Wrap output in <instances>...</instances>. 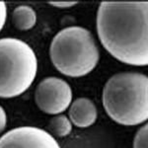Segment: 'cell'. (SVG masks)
<instances>
[{
	"label": "cell",
	"instance_id": "8992f818",
	"mask_svg": "<svg viewBox=\"0 0 148 148\" xmlns=\"http://www.w3.org/2000/svg\"><path fill=\"white\" fill-rule=\"evenodd\" d=\"M0 148H60L47 130L35 126H20L0 137Z\"/></svg>",
	"mask_w": 148,
	"mask_h": 148
},
{
	"label": "cell",
	"instance_id": "8fae6325",
	"mask_svg": "<svg viewBox=\"0 0 148 148\" xmlns=\"http://www.w3.org/2000/svg\"><path fill=\"white\" fill-rule=\"evenodd\" d=\"M7 18V6L4 1H0V31L3 29Z\"/></svg>",
	"mask_w": 148,
	"mask_h": 148
},
{
	"label": "cell",
	"instance_id": "277c9868",
	"mask_svg": "<svg viewBox=\"0 0 148 148\" xmlns=\"http://www.w3.org/2000/svg\"><path fill=\"white\" fill-rule=\"evenodd\" d=\"M37 71V56L28 44L15 38L0 39V98H14L27 91Z\"/></svg>",
	"mask_w": 148,
	"mask_h": 148
},
{
	"label": "cell",
	"instance_id": "5b68a950",
	"mask_svg": "<svg viewBox=\"0 0 148 148\" xmlns=\"http://www.w3.org/2000/svg\"><path fill=\"white\" fill-rule=\"evenodd\" d=\"M35 101L42 112L58 114L70 106L72 90L68 83L61 78L47 77L36 88Z\"/></svg>",
	"mask_w": 148,
	"mask_h": 148
},
{
	"label": "cell",
	"instance_id": "4fadbf2b",
	"mask_svg": "<svg viewBox=\"0 0 148 148\" xmlns=\"http://www.w3.org/2000/svg\"><path fill=\"white\" fill-rule=\"evenodd\" d=\"M6 123H7V116H6V112L5 110L0 106V133L4 130V128L6 127Z\"/></svg>",
	"mask_w": 148,
	"mask_h": 148
},
{
	"label": "cell",
	"instance_id": "30bf717a",
	"mask_svg": "<svg viewBox=\"0 0 148 148\" xmlns=\"http://www.w3.org/2000/svg\"><path fill=\"white\" fill-rule=\"evenodd\" d=\"M148 125H144L138 130L133 139V148H147Z\"/></svg>",
	"mask_w": 148,
	"mask_h": 148
},
{
	"label": "cell",
	"instance_id": "ba28073f",
	"mask_svg": "<svg viewBox=\"0 0 148 148\" xmlns=\"http://www.w3.org/2000/svg\"><path fill=\"white\" fill-rule=\"evenodd\" d=\"M12 23L14 27L21 31H28L35 27L37 23V14L31 6H17L12 12Z\"/></svg>",
	"mask_w": 148,
	"mask_h": 148
},
{
	"label": "cell",
	"instance_id": "7c38bea8",
	"mask_svg": "<svg viewBox=\"0 0 148 148\" xmlns=\"http://www.w3.org/2000/svg\"><path fill=\"white\" fill-rule=\"evenodd\" d=\"M78 2L77 1H69V2H53V1H51L49 4L51 6H54V7H57V8H69V7H72L74 5H76Z\"/></svg>",
	"mask_w": 148,
	"mask_h": 148
},
{
	"label": "cell",
	"instance_id": "7a4b0ae2",
	"mask_svg": "<svg viewBox=\"0 0 148 148\" xmlns=\"http://www.w3.org/2000/svg\"><path fill=\"white\" fill-rule=\"evenodd\" d=\"M102 102L107 114L119 125H136L148 119V77L138 72H121L104 86Z\"/></svg>",
	"mask_w": 148,
	"mask_h": 148
},
{
	"label": "cell",
	"instance_id": "3957f363",
	"mask_svg": "<svg viewBox=\"0 0 148 148\" xmlns=\"http://www.w3.org/2000/svg\"><path fill=\"white\" fill-rule=\"evenodd\" d=\"M51 62L57 70L69 77L88 75L99 62V49L87 29L72 26L54 36L49 47Z\"/></svg>",
	"mask_w": 148,
	"mask_h": 148
},
{
	"label": "cell",
	"instance_id": "52a82bcc",
	"mask_svg": "<svg viewBox=\"0 0 148 148\" xmlns=\"http://www.w3.org/2000/svg\"><path fill=\"white\" fill-rule=\"evenodd\" d=\"M69 107V119L74 125L78 127H88L94 125L97 121V108L88 98H78Z\"/></svg>",
	"mask_w": 148,
	"mask_h": 148
},
{
	"label": "cell",
	"instance_id": "9c48e42d",
	"mask_svg": "<svg viewBox=\"0 0 148 148\" xmlns=\"http://www.w3.org/2000/svg\"><path fill=\"white\" fill-rule=\"evenodd\" d=\"M49 128L51 130L49 134L52 136L54 135L57 137H65L72 130V123L67 116L59 114L51 119L49 121Z\"/></svg>",
	"mask_w": 148,
	"mask_h": 148
},
{
	"label": "cell",
	"instance_id": "6da1fadb",
	"mask_svg": "<svg viewBox=\"0 0 148 148\" xmlns=\"http://www.w3.org/2000/svg\"><path fill=\"white\" fill-rule=\"evenodd\" d=\"M96 23L100 42L111 56L130 65H147V1H103Z\"/></svg>",
	"mask_w": 148,
	"mask_h": 148
}]
</instances>
